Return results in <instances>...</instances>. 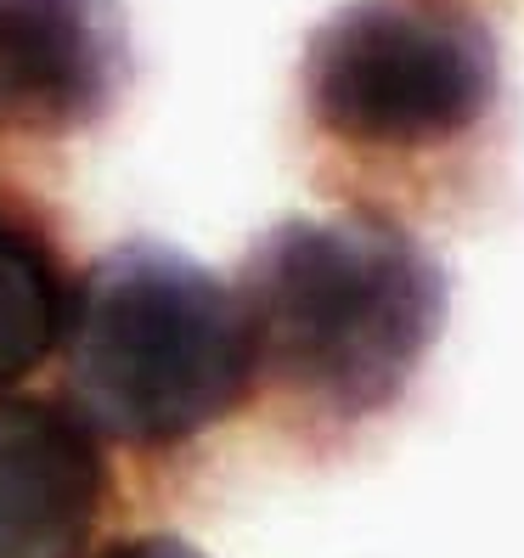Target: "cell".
I'll return each instance as SVG.
<instances>
[{"mask_svg":"<svg viewBox=\"0 0 524 558\" xmlns=\"http://www.w3.org/2000/svg\"><path fill=\"white\" fill-rule=\"evenodd\" d=\"M254 396L305 446H350L417 384L446 327V266L401 220H282L237 271Z\"/></svg>","mask_w":524,"mask_h":558,"instance_id":"cell-1","label":"cell"},{"mask_svg":"<svg viewBox=\"0 0 524 558\" xmlns=\"http://www.w3.org/2000/svg\"><path fill=\"white\" fill-rule=\"evenodd\" d=\"M300 108L321 186L401 220L497 170L502 46L463 0H350L310 28Z\"/></svg>","mask_w":524,"mask_h":558,"instance_id":"cell-2","label":"cell"},{"mask_svg":"<svg viewBox=\"0 0 524 558\" xmlns=\"http://www.w3.org/2000/svg\"><path fill=\"white\" fill-rule=\"evenodd\" d=\"M62 389L102 446L181 451L254 401L232 282L170 243H119L74 282Z\"/></svg>","mask_w":524,"mask_h":558,"instance_id":"cell-3","label":"cell"},{"mask_svg":"<svg viewBox=\"0 0 524 558\" xmlns=\"http://www.w3.org/2000/svg\"><path fill=\"white\" fill-rule=\"evenodd\" d=\"M136 57L119 0H0V142L57 147L124 102Z\"/></svg>","mask_w":524,"mask_h":558,"instance_id":"cell-4","label":"cell"},{"mask_svg":"<svg viewBox=\"0 0 524 558\" xmlns=\"http://www.w3.org/2000/svg\"><path fill=\"white\" fill-rule=\"evenodd\" d=\"M108 502V446L69 407L0 396V558H90Z\"/></svg>","mask_w":524,"mask_h":558,"instance_id":"cell-5","label":"cell"},{"mask_svg":"<svg viewBox=\"0 0 524 558\" xmlns=\"http://www.w3.org/2000/svg\"><path fill=\"white\" fill-rule=\"evenodd\" d=\"M69 311V254L35 215V204L0 192V396H12V384L35 378L62 350Z\"/></svg>","mask_w":524,"mask_h":558,"instance_id":"cell-6","label":"cell"},{"mask_svg":"<svg viewBox=\"0 0 524 558\" xmlns=\"http://www.w3.org/2000/svg\"><path fill=\"white\" fill-rule=\"evenodd\" d=\"M96 558H204L198 547H186L181 536H130V542H113Z\"/></svg>","mask_w":524,"mask_h":558,"instance_id":"cell-7","label":"cell"}]
</instances>
